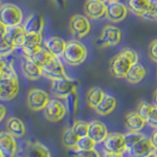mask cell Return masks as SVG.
Segmentation results:
<instances>
[{
    "mask_svg": "<svg viewBox=\"0 0 157 157\" xmlns=\"http://www.w3.org/2000/svg\"><path fill=\"white\" fill-rule=\"evenodd\" d=\"M53 56L54 55H52V54L49 52L46 48H43L42 47L41 50L38 51L36 54V55H33L31 59H32V60L34 63L37 64V65L41 68L43 66H45L47 63L50 62V60L53 58Z\"/></svg>",
    "mask_w": 157,
    "mask_h": 157,
    "instance_id": "cell-30",
    "label": "cell"
},
{
    "mask_svg": "<svg viewBox=\"0 0 157 157\" xmlns=\"http://www.w3.org/2000/svg\"><path fill=\"white\" fill-rule=\"evenodd\" d=\"M102 157H124V154L117 153V152H115V153H106V152H104Z\"/></svg>",
    "mask_w": 157,
    "mask_h": 157,
    "instance_id": "cell-46",
    "label": "cell"
},
{
    "mask_svg": "<svg viewBox=\"0 0 157 157\" xmlns=\"http://www.w3.org/2000/svg\"><path fill=\"white\" fill-rule=\"evenodd\" d=\"M128 8L126 5L120 1H111L108 0L106 2V13L105 17L112 23H120L125 20L128 14Z\"/></svg>",
    "mask_w": 157,
    "mask_h": 157,
    "instance_id": "cell-12",
    "label": "cell"
},
{
    "mask_svg": "<svg viewBox=\"0 0 157 157\" xmlns=\"http://www.w3.org/2000/svg\"><path fill=\"white\" fill-rule=\"evenodd\" d=\"M121 39V29L113 25H107L102 29L99 38L97 39V45L99 47H113L118 45Z\"/></svg>",
    "mask_w": 157,
    "mask_h": 157,
    "instance_id": "cell-5",
    "label": "cell"
},
{
    "mask_svg": "<svg viewBox=\"0 0 157 157\" xmlns=\"http://www.w3.org/2000/svg\"><path fill=\"white\" fill-rule=\"evenodd\" d=\"M88 126H90V123H87L86 121H82V120H77V121L74 122V124L71 127V129L78 137H82V136H87Z\"/></svg>",
    "mask_w": 157,
    "mask_h": 157,
    "instance_id": "cell-32",
    "label": "cell"
},
{
    "mask_svg": "<svg viewBox=\"0 0 157 157\" xmlns=\"http://www.w3.org/2000/svg\"><path fill=\"white\" fill-rule=\"evenodd\" d=\"M24 29L26 33H42L44 27V19L40 14L34 13L28 17L24 24Z\"/></svg>",
    "mask_w": 157,
    "mask_h": 157,
    "instance_id": "cell-24",
    "label": "cell"
},
{
    "mask_svg": "<svg viewBox=\"0 0 157 157\" xmlns=\"http://www.w3.org/2000/svg\"><path fill=\"white\" fill-rule=\"evenodd\" d=\"M146 76V70L144 66L140 63H136L135 65H132L129 72L127 73L125 77V80L132 85H136V83L140 82Z\"/></svg>",
    "mask_w": 157,
    "mask_h": 157,
    "instance_id": "cell-25",
    "label": "cell"
},
{
    "mask_svg": "<svg viewBox=\"0 0 157 157\" xmlns=\"http://www.w3.org/2000/svg\"><path fill=\"white\" fill-rule=\"evenodd\" d=\"M25 36H26V31H25L24 27L21 26V25L6 28L5 36L13 43V45L16 48L23 46Z\"/></svg>",
    "mask_w": 157,
    "mask_h": 157,
    "instance_id": "cell-20",
    "label": "cell"
},
{
    "mask_svg": "<svg viewBox=\"0 0 157 157\" xmlns=\"http://www.w3.org/2000/svg\"><path fill=\"white\" fill-rule=\"evenodd\" d=\"M90 22L86 16L76 14L71 17L69 21V29L73 36L76 38H82L90 32Z\"/></svg>",
    "mask_w": 157,
    "mask_h": 157,
    "instance_id": "cell-7",
    "label": "cell"
},
{
    "mask_svg": "<svg viewBox=\"0 0 157 157\" xmlns=\"http://www.w3.org/2000/svg\"><path fill=\"white\" fill-rule=\"evenodd\" d=\"M42 76L49 78V80H58V78H68L65 68H64L61 60L59 57L53 56L50 62L47 63L45 66L40 68Z\"/></svg>",
    "mask_w": 157,
    "mask_h": 157,
    "instance_id": "cell-11",
    "label": "cell"
},
{
    "mask_svg": "<svg viewBox=\"0 0 157 157\" xmlns=\"http://www.w3.org/2000/svg\"><path fill=\"white\" fill-rule=\"evenodd\" d=\"M6 128L7 131L15 137H22L26 132V128L23 121L17 117L9 118L6 123Z\"/></svg>",
    "mask_w": 157,
    "mask_h": 157,
    "instance_id": "cell-27",
    "label": "cell"
},
{
    "mask_svg": "<svg viewBox=\"0 0 157 157\" xmlns=\"http://www.w3.org/2000/svg\"><path fill=\"white\" fill-rule=\"evenodd\" d=\"M105 92L99 86H92L87 90L86 95V101L87 106L91 109H95V107L99 104V102L102 100Z\"/></svg>",
    "mask_w": 157,
    "mask_h": 157,
    "instance_id": "cell-26",
    "label": "cell"
},
{
    "mask_svg": "<svg viewBox=\"0 0 157 157\" xmlns=\"http://www.w3.org/2000/svg\"><path fill=\"white\" fill-rule=\"evenodd\" d=\"M41 49H42V46L41 45L32 46V47H25V46L22 47V50H23L24 55L26 56V57H29V58H32L33 55H36V54L38 51H40Z\"/></svg>",
    "mask_w": 157,
    "mask_h": 157,
    "instance_id": "cell-41",
    "label": "cell"
},
{
    "mask_svg": "<svg viewBox=\"0 0 157 157\" xmlns=\"http://www.w3.org/2000/svg\"><path fill=\"white\" fill-rule=\"evenodd\" d=\"M111 1H121V0H111Z\"/></svg>",
    "mask_w": 157,
    "mask_h": 157,
    "instance_id": "cell-52",
    "label": "cell"
},
{
    "mask_svg": "<svg viewBox=\"0 0 157 157\" xmlns=\"http://www.w3.org/2000/svg\"><path fill=\"white\" fill-rule=\"evenodd\" d=\"M100 1H103V2H107L108 0H100Z\"/></svg>",
    "mask_w": 157,
    "mask_h": 157,
    "instance_id": "cell-51",
    "label": "cell"
},
{
    "mask_svg": "<svg viewBox=\"0 0 157 157\" xmlns=\"http://www.w3.org/2000/svg\"><path fill=\"white\" fill-rule=\"evenodd\" d=\"M0 151L5 157H14L17 152L16 139L8 131L0 132Z\"/></svg>",
    "mask_w": 157,
    "mask_h": 157,
    "instance_id": "cell-15",
    "label": "cell"
},
{
    "mask_svg": "<svg viewBox=\"0 0 157 157\" xmlns=\"http://www.w3.org/2000/svg\"><path fill=\"white\" fill-rule=\"evenodd\" d=\"M66 41L58 36H50L44 40V46L52 55L56 57L63 56L64 50L66 47Z\"/></svg>",
    "mask_w": 157,
    "mask_h": 157,
    "instance_id": "cell-21",
    "label": "cell"
},
{
    "mask_svg": "<svg viewBox=\"0 0 157 157\" xmlns=\"http://www.w3.org/2000/svg\"><path fill=\"white\" fill-rule=\"evenodd\" d=\"M153 100H154V104H155V106L157 107V88H156V90L154 91V94H153Z\"/></svg>",
    "mask_w": 157,
    "mask_h": 157,
    "instance_id": "cell-48",
    "label": "cell"
},
{
    "mask_svg": "<svg viewBox=\"0 0 157 157\" xmlns=\"http://www.w3.org/2000/svg\"><path fill=\"white\" fill-rule=\"evenodd\" d=\"M0 157H5V156H4V154L2 153L1 151H0Z\"/></svg>",
    "mask_w": 157,
    "mask_h": 157,
    "instance_id": "cell-50",
    "label": "cell"
},
{
    "mask_svg": "<svg viewBox=\"0 0 157 157\" xmlns=\"http://www.w3.org/2000/svg\"><path fill=\"white\" fill-rule=\"evenodd\" d=\"M64 99H65V106H66L67 112L70 115L74 116L77 113L78 104V97L77 90L71 92L70 94H68Z\"/></svg>",
    "mask_w": 157,
    "mask_h": 157,
    "instance_id": "cell-29",
    "label": "cell"
},
{
    "mask_svg": "<svg viewBox=\"0 0 157 157\" xmlns=\"http://www.w3.org/2000/svg\"><path fill=\"white\" fill-rule=\"evenodd\" d=\"M62 57L69 65L78 66L86 61L87 57V48L78 39H71L66 43Z\"/></svg>",
    "mask_w": 157,
    "mask_h": 157,
    "instance_id": "cell-3",
    "label": "cell"
},
{
    "mask_svg": "<svg viewBox=\"0 0 157 157\" xmlns=\"http://www.w3.org/2000/svg\"><path fill=\"white\" fill-rule=\"evenodd\" d=\"M52 1L55 3L57 6H59V7H62V8H65L66 7L67 0H52Z\"/></svg>",
    "mask_w": 157,
    "mask_h": 157,
    "instance_id": "cell-45",
    "label": "cell"
},
{
    "mask_svg": "<svg viewBox=\"0 0 157 157\" xmlns=\"http://www.w3.org/2000/svg\"><path fill=\"white\" fill-rule=\"evenodd\" d=\"M153 108H154V105L150 104L149 102L140 101L139 103V105H137V107H136V112L139 113V114L146 121V119L148 118L151 111L153 110Z\"/></svg>",
    "mask_w": 157,
    "mask_h": 157,
    "instance_id": "cell-35",
    "label": "cell"
},
{
    "mask_svg": "<svg viewBox=\"0 0 157 157\" xmlns=\"http://www.w3.org/2000/svg\"><path fill=\"white\" fill-rule=\"evenodd\" d=\"M0 22L6 28L21 25L23 22L22 10L12 3L2 4L0 6Z\"/></svg>",
    "mask_w": 157,
    "mask_h": 157,
    "instance_id": "cell-4",
    "label": "cell"
},
{
    "mask_svg": "<svg viewBox=\"0 0 157 157\" xmlns=\"http://www.w3.org/2000/svg\"><path fill=\"white\" fill-rule=\"evenodd\" d=\"M0 6H1V0H0Z\"/></svg>",
    "mask_w": 157,
    "mask_h": 157,
    "instance_id": "cell-53",
    "label": "cell"
},
{
    "mask_svg": "<svg viewBox=\"0 0 157 157\" xmlns=\"http://www.w3.org/2000/svg\"><path fill=\"white\" fill-rule=\"evenodd\" d=\"M96 144L91 137L88 136L80 137L77 144V149L78 150H88V149H93L95 147Z\"/></svg>",
    "mask_w": 157,
    "mask_h": 157,
    "instance_id": "cell-33",
    "label": "cell"
},
{
    "mask_svg": "<svg viewBox=\"0 0 157 157\" xmlns=\"http://www.w3.org/2000/svg\"><path fill=\"white\" fill-rule=\"evenodd\" d=\"M49 100L48 93L40 88H32L27 95V105L33 111L43 110Z\"/></svg>",
    "mask_w": 157,
    "mask_h": 157,
    "instance_id": "cell-8",
    "label": "cell"
},
{
    "mask_svg": "<svg viewBox=\"0 0 157 157\" xmlns=\"http://www.w3.org/2000/svg\"><path fill=\"white\" fill-rule=\"evenodd\" d=\"M41 42H42L41 33H26L23 46L25 47L38 46V45H41Z\"/></svg>",
    "mask_w": 157,
    "mask_h": 157,
    "instance_id": "cell-31",
    "label": "cell"
},
{
    "mask_svg": "<svg viewBox=\"0 0 157 157\" xmlns=\"http://www.w3.org/2000/svg\"><path fill=\"white\" fill-rule=\"evenodd\" d=\"M116 106H117L116 98L111 94L105 93L104 96L102 98V100L99 102V104L95 107L94 110L98 115L107 116L111 114V113L115 110Z\"/></svg>",
    "mask_w": 157,
    "mask_h": 157,
    "instance_id": "cell-23",
    "label": "cell"
},
{
    "mask_svg": "<svg viewBox=\"0 0 157 157\" xmlns=\"http://www.w3.org/2000/svg\"><path fill=\"white\" fill-rule=\"evenodd\" d=\"M142 136H144V135L141 134L140 132H129L128 134H126L125 135V141H126L127 150L129 149L132 145H134L136 141H139Z\"/></svg>",
    "mask_w": 157,
    "mask_h": 157,
    "instance_id": "cell-36",
    "label": "cell"
},
{
    "mask_svg": "<svg viewBox=\"0 0 157 157\" xmlns=\"http://www.w3.org/2000/svg\"><path fill=\"white\" fill-rule=\"evenodd\" d=\"M144 19L157 21V0H151V4L148 12L146 13Z\"/></svg>",
    "mask_w": 157,
    "mask_h": 157,
    "instance_id": "cell-39",
    "label": "cell"
},
{
    "mask_svg": "<svg viewBox=\"0 0 157 157\" xmlns=\"http://www.w3.org/2000/svg\"><path fill=\"white\" fill-rule=\"evenodd\" d=\"M156 76H157V71H156Z\"/></svg>",
    "mask_w": 157,
    "mask_h": 157,
    "instance_id": "cell-54",
    "label": "cell"
},
{
    "mask_svg": "<svg viewBox=\"0 0 157 157\" xmlns=\"http://www.w3.org/2000/svg\"><path fill=\"white\" fill-rule=\"evenodd\" d=\"M74 157H102V156L99 154V152L93 148V149H88V150L76 149Z\"/></svg>",
    "mask_w": 157,
    "mask_h": 157,
    "instance_id": "cell-37",
    "label": "cell"
},
{
    "mask_svg": "<svg viewBox=\"0 0 157 157\" xmlns=\"http://www.w3.org/2000/svg\"><path fill=\"white\" fill-rule=\"evenodd\" d=\"M19 92V80L12 64L0 78V100H12Z\"/></svg>",
    "mask_w": 157,
    "mask_h": 157,
    "instance_id": "cell-2",
    "label": "cell"
},
{
    "mask_svg": "<svg viewBox=\"0 0 157 157\" xmlns=\"http://www.w3.org/2000/svg\"><path fill=\"white\" fill-rule=\"evenodd\" d=\"M24 157H51L50 151L39 141H28Z\"/></svg>",
    "mask_w": 157,
    "mask_h": 157,
    "instance_id": "cell-19",
    "label": "cell"
},
{
    "mask_svg": "<svg viewBox=\"0 0 157 157\" xmlns=\"http://www.w3.org/2000/svg\"><path fill=\"white\" fill-rule=\"evenodd\" d=\"M146 124L148 125L151 129L156 130L157 129V107L154 105L153 110L151 111L148 118L146 119Z\"/></svg>",
    "mask_w": 157,
    "mask_h": 157,
    "instance_id": "cell-40",
    "label": "cell"
},
{
    "mask_svg": "<svg viewBox=\"0 0 157 157\" xmlns=\"http://www.w3.org/2000/svg\"><path fill=\"white\" fill-rule=\"evenodd\" d=\"M148 157H157V152H156V151H154L153 153H151Z\"/></svg>",
    "mask_w": 157,
    "mask_h": 157,
    "instance_id": "cell-49",
    "label": "cell"
},
{
    "mask_svg": "<svg viewBox=\"0 0 157 157\" xmlns=\"http://www.w3.org/2000/svg\"><path fill=\"white\" fill-rule=\"evenodd\" d=\"M83 12L88 19H99L105 16L106 2L100 1V0H86L83 4Z\"/></svg>",
    "mask_w": 157,
    "mask_h": 157,
    "instance_id": "cell-14",
    "label": "cell"
},
{
    "mask_svg": "<svg viewBox=\"0 0 157 157\" xmlns=\"http://www.w3.org/2000/svg\"><path fill=\"white\" fill-rule=\"evenodd\" d=\"M5 115H6V108H5L3 104L0 103V122H2Z\"/></svg>",
    "mask_w": 157,
    "mask_h": 157,
    "instance_id": "cell-44",
    "label": "cell"
},
{
    "mask_svg": "<svg viewBox=\"0 0 157 157\" xmlns=\"http://www.w3.org/2000/svg\"><path fill=\"white\" fill-rule=\"evenodd\" d=\"M150 140H151V144H152V145H153L155 151H157V129L151 132Z\"/></svg>",
    "mask_w": 157,
    "mask_h": 157,
    "instance_id": "cell-43",
    "label": "cell"
},
{
    "mask_svg": "<svg viewBox=\"0 0 157 157\" xmlns=\"http://www.w3.org/2000/svg\"><path fill=\"white\" fill-rule=\"evenodd\" d=\"M8 67H9V64H7L5 62V60H3V56L0 55V78L3 77L5 72L7 71Z\"/></svg>",
    "mask_w": 157,
    "mask_h": 157,
    "instance_id": "cell-42",
    "label": "cell"
},
{
    "mask_svg": "<svg viewBox=\"0 0 157 157\" xmlns=\"http://www.w3.org/2000/svg\"><path fill=\"white\" fill-rule=\"evenodd\" d=\"M139 62V54L131 47H125L109 62V72L116 78H125L130 68Z\"/></svg>",
    "mask_w": 157,
    "mask_h": 157,
    "instance_id": "cell-1",
    "label": "cell"
},
{
    "mask_svg": "<svg viewBox=\"0 0 157 157\" xmlns=\"http://www.w3.org/2000/svg\"><path fill=\"white\" fill-rule=\"evenodd\" d=\"M44 117L46 120L52 123L61 121L67 114L66 106L58 99H50L43 109Z\"/></svg>",
    "mask_w": 157,
    "mask_h": 157,
    "instance_id": "cell-9",
    "label": "cell"
},
{
    "mask_svg": "<svg viewBox=\"0 0 157 157\" xmlns=\"http://www.w3.org/2000/svg\"><path fill=\"white\" fill-rule=\"evenodd\" d=\"M78 82L70 78H63L53 80L51 83V90L53 94L58 98H65L71 92L77 90Z\"/></svg>",
    "mask_w": 157,
    "mask_h": 157,
    "instance_id": "cell-10",
    "label": "cell"
},
{
    "mask_svg": "<svg viewBox=\"0 0 157 157\" xmlns=\"http://www.w3.org/2000/svg\"><path fill=\"white\" fill-rule=\"evenodd\" d=\"M108 129L106 125L99 120H93L90 123L88 126L87 136L95 141V144H100L108 136Z\"/></svg>",
    "mask_w": 157,
    "mask_h": 157,
    "instance_id": "cell-16",
    "label": "cell"
},
{
    "mask_svg": "<svg viewBox=\"0 0 157 157\" xmlns=\"http://www.w3.org/2000/svg\"><path fill=\"white\" fill-rule=\"evenodd\" d=\"M78 139H80V137H78L75 132H73V130L71 129V128H69V129H66L63 132L62 144L67 149L76 150Z\"/></svg>",
    "mask_w": 157,
    "mask_h": 157,
    "instance_id": "cell-28",
    "label": "cell"
},
{
    "mask_svg": "<svg viewBox=\"0 0 157 157\" xmlns=\"http://www.w3.org/2000/svg\"><path fill=\"white\" fill-rule=\"evenodd\" d=\"M154 151L155 149L151 144L150 137H147L146 136H142L139 141H136L127 150L131 157H148Z\"/></svg>",
    "mask_w": 157,
    "mask_h": 157,
    "instance_id": "cell-13",
    "label": "cell"
},
{
    "mask_svg": "<svg viewBox=\"0 0 157 157\" xmlns=\"http://www.w3.org/2000/svg\"><path fill=\"white\" fill-rule=\"evenodd\" d=\"M124 125L129 132H139L144 130L146 125V121L136 111H132L126 114Z\"/></svg>",
    "mask_w": 157,
    "mask_h": 157,
    "instance_id": "cell-17",
    "label": "cell"
},
{
    "mask_svg": "<svg viewBox=\"0 0 157 157\" xmlns=\"http://www.w3.org/2000/svg\"><path fill=\"white\" fill-rule=\"evenodd\" d=\"M147 54L151 61L157 63V38L151 40L147 48Z\"/></svg>",
    "mask_w": 157,
    "mask_h": 157,
    "instance_id": "cell-38",
    "label": "cell"
},
{
    "mask_svg": "<svg viewBox=\"0 0 157 157\" xmlns=\"http://www.w3.org/2000/svg\"><path fill=\"white\" fill-rule=\"evenodd\" d=\"M5 33H6V27L0 22V38H2L5 36Z\"/></svg>",
    "mask_w": 157,
    "mask_h": 157,
    "instance_id": "cell-47",
    "label": "cell"
},
{
    "mask_svg": "<svg viewBox=\"0 0 157 157\" xmlns=\"http://www.w3.org/2000/svg\"><path fill=\"white\" fill-rule=\"evenodd\" d=\"M21 69L24 76L31 81L38 80L42 76L40 67L34 63L31 58L26 56H25V58L21 62Z\"/></svg>",
    "mask_w": 157,
    "mask_h": 157,
    "instance_id": "cell-18",
    "label": "cell"
},
{
    "mask_svg": "<svg viewBox=\"0 0 157 157\" xmlns=\"http://www.w3.org/2000/svg\"><path fill=\"white\" fill-rule=\"evenodd\" d=\"M103 152L106 153H126L127 146L125 141V135L121 132H110L102 142Z\"/></svg>",
    "mask_w": 157,
    "mask_h": 157,
    "instance_id": "cell-6",
    "label": "cell"
},
{
    "mask_svg": "<svg viewBox=\"0 0 157 157\" xmlns=\"http://www.w3.org/2000/svg\"><path fill=\"white\" fill-rule=\"evenodd\" d=\"M15 49H16V47L13 45V43L5 36L2 38H0V55L1 56L4 57L6 55H9Z\"/></svg>",
    "mask_w": 157,
    "mask_h": 157,
    "instance_id": "cell-34",
    "label": "cell"
},
{
    "mask_svg": "<svg viewBox=\"0 0 157 157\" xmlns=\"http://www.w3.org/2000/svg\"><path fill=\"white\" fill-rule=\"evenodd\" d=\"M151 0H127V8L131 13L140 18H144L148 12Z\"/></svg>",
    "mask_w": 157,
    "mask_h": 157,
    "instance_id": "cell-22",
    "label": "cell"
}]
</instances>
